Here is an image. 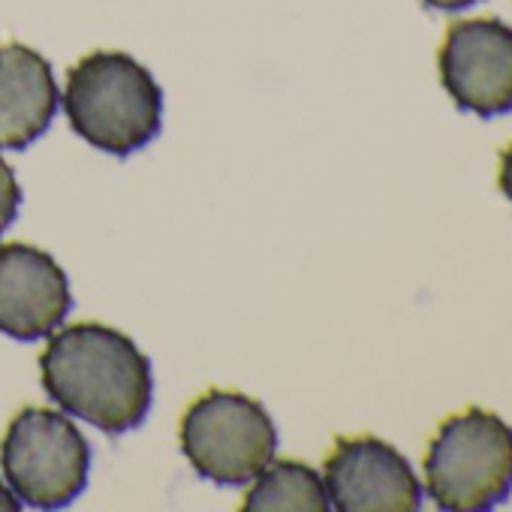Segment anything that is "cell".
Here are the masks:
<instances>
[{
  "instance_id": "10",
  "label": "cell",
  "mask_w": 512,
  "mask_h": 512,
  "mask_svg": "<svg viewBox=\"0 0 512 512\" xmlns=\"http://www.w3.org/2000/svg\"><path fill=\"white\" fill-rule=\"evenodd\" d=\"M241 509L247 512H323L329 509V494L323 476L302 461H269L253 476Z\"/></svg>"
},
{
  "instance_id": "2",
  "label": "cell",
  "mask_w": 512,
  "mask_h": 512,
  "mask_svg": "<svg viewBox=\"0 0 512 512\" xmlns=\"http://www.w3.org/2000/svg\"><path fill=\"white\" fill-rule=\"evenodd\" d=\"M64 112L88 145L127 157L160 133L163 91L136 58L94 52L70 70Z\"/></svg>"
},
{
  "instance_id": "8",
  "label": "cell",
  "mask_w": 512,
  "mask_h": 512,
  "mask_svg": "<svg viewBox=\"0 0 512 512\" xmlns=\"http://www.w3.org/2000/svg\"><path fill=\"white\" fill-rule=\"evenodd\" d=\"M70 308V281L46 250L25 241L0 244V332L16 341L49 338Z\"/></svg>"
},
{
  "instance_id": "13",
  "label": "cell",
  "mask_w": 512,
  "mask_h": 512,
  "mask_svg": "<svg viewBox=\"0 0 512 512\" xmlns=\"http://www.w3.org/2000/svg\"><path fill=\"white\" fill-rule=\"evenodd\" d=\"M422 4L431 7V10H443V13H458V10L473 7L476 0H422Z\"/></svg>"
},
{
  "instance_id": "9",
  "label": "cell",
  "mask_w": 512,
  "mask_h": 512,
  "mask_svg": "<svg viewBox=\"0 0 512 512\" xmlns=\"http://www.w3.org/2000/svg\"><path fill=\"white\" fill-rule=\"evenodd\" d=\"M58 85L49 61L22 46H0V148L22 151L55 121Z\"/></svg>"
},
{
  "instance_id": "14",
  "label": "cell",
  "mask_w": 512,
  "mask_h": 512,
  "mask_svg": "<svg viewBox=\"0 0 512 512\" xmlns=\"http://www.w3.org/2000/svg\"><path fill=\"white\" fill-rule=\"evenodd\" d=\"M16 509H22V500L13 494V488L0 479V512H16Z\"/></svg>"
},
{
  "instance_id": "11",
  "label": "cell",
  "mask_w": 512,
  "mask_h": 512,
  "mask_svg": "<svg viewBox=\"0 0 512 512\" xmlns=\"http://www.w3.org/2000/svg\"><path fill=\"white\" fill-rule=\"evenodd\" d=\"M19 205H22V187L16 181L13 166L0 157V232H4L16 220Z\"/></svg>"
},
{
  "instance_id": "1",
  "label": "cell",
  "mask_w": 512,
  "mask_h": 512,
  "mask_svg": "<svg viewBox=\"0 0 512 512\" xmlns=\"http://www.w3.org/2000/svg\"><path fill=\"white\" fill-rule=\"evenodd\" d=\"M40 374L64 413L106 434L139 428L151 410V362L112 326L76 323L55 332L40 353Z\"/></svg>"
},
{
  "instance_id": "5",
  "label": "cell",
  "mask_w": 512,
  "mask_h": 512,
  "mask_svg": "<svg viewBox=\"0 0 512 512\" xmlns=\"http://www.w3.org/2000/svg\"><path fill=\"white\" fill-rule=\"evenodd\" d=\"M181 449L199 476L217 485H244L275 458L278 431L260 401L214 389L187 407Z\"/></svg>"
},
{
  "instance_id": "6",
  "label": "cell",
  "mask_w": 512,
  "mask_h": 512,
  "mask_svg": "<svg viewBox=\"0 0 512 512\" xmlns=\"http://www.w3.org/2000/svg\"><path fill=\"white\" fill-rule=\"evenodd\" d=\"M440 82L461 112H512V28L497 19H461L440 46Z\"/></svg>"
},
{
  "instance_id": "4",
  "label": "cell",
  "mask_w": 512,
  "mask_h": 512,
  "mask_svg": "<svg viewBox=\"0 0 512 512\" xmlns=\"http://www.w3.org/2000/svg\"><path fill=\"white\" fill-rule=\"evenodd\" d=\"M0 467L22 503L61 509L88 485L91 446L70 416L49 407H25L0 443Z\"/></svg>"
},
{
  "instance_id": "12",
  "label": "cell",
  "mask_w": 512,
  "mask_h": 512,
  "mask_svg": "<svg viewBox=\"0 0 512 512\" xmlns=\"http://www.w3.org/2000/svg\"><path fill=\"white\" fill-rule=\"evenodd\" d=\"M497 184H500V190H503V196L512 202V145L503 151V157H500V175H497Z\"/></svg>"
},
{
  "instance_id": "3",
  "label": "cell",
  "mask_w": 512,
  "mask_h": 512,
  "mask_svg": "<svg viewBox=\"0 0 512 512\" xmlns=\"http://www.w3.org/2000/svg\"><path fill=\"white\" fill-rule=\"evenodd\" d=\"M425 488L449 512L503 503L512 488V425L482 407L449 416L428 446Z\"/></svg>"
},
{
  "instance_id": "7",
  "label": "cell",
  "mask_w": 512,
  "mask_h": 512,
  "mask_svg": "<svg viewBox=\"0 0 512 512\" xmlns=\"http://www.w3.org/2000/svg\"><path fill=\"white\" fill-rule=\"evenodd\" d=\"M329 506L338 512H416L422 485L410 461L380 437H344L323 464Z\"/></svg>"
}]
</instances>
